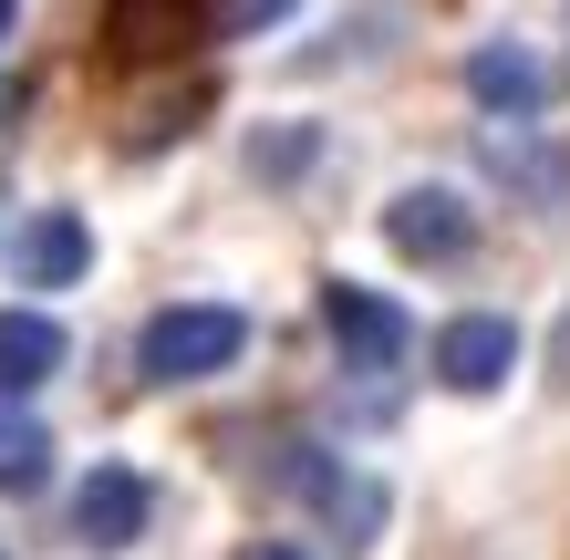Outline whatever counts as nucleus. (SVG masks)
<instances>
[{
	"instance_id": "nucleus-1",
	"label": "nucleus",
	"mask_w": 570,
	"mask_h": 560,
	"mask_svg": "<svg viewBox=\"0 0 570 560\" xmlns=\"http://www.w3.org/2000/svg\"><path fill=\"white\" fill-rule=\"evenodd\" d=\"M249 353V312L239 302H166L136 333V374L146 384H208Z\"/></svg>"
},
{
	"instance_id": "nucleus-2",
	"label": "nucleus",
	"mask_w": 570,
	"mask_h": 560,
	"mask_svg": "<svg viewBox=\"0 0 570 560\" xmlns=\"http://www.w3.org/2000/svg\"><path fill=\"white\" fill-rule=\"evenodd\" d=\"M384 249L415 259V271H456V259L478 249L466 187H405V197H384Z\"/></svg>"
},
{
	"instance_id": "nucleus-3",
	"label": "nucleus",
	"mask_w": 570,
	"mask_h": 560,
	"mask_svg": "<svg viewBox=\"0 0 570 560\" xmlns=\"http://www.w3.org/2000/svg\"><path fill=\"white\" fill-rule=\"evenodd\" d=\"M281 478L312 499V519L332 530V550H374V540H384V519H394L384 478H353V468H332V456H291Z\"/></svg>"
},
{
	"instance_id": "nucleus-4",
	"label": "nucleus",
	"mask_w": 570,
	"mask_h": 560,
	"mask_svg": "<svg viewBox=\"0 0 570 560\" xmlns=\"http://www.w3.org/2000/svg\"><path fill=\"white\" fill-rule=\"evenodd\" d=\"M322 322H332V343H343V364H353V374L405 364V343H415V322L394 312L384 291H363V281H332V291H322Z\"/></svg>"
},
{
	"instance_id": "nucleus-5",
	"label": "nucleus",
	"mask_w": 570,
	"mask_h": 560,
	"mask_svg": "<svg viewBox=\"0 0 570 560\" xmlns=\"http://www.w3.org/2000/svg\"><path fill=\"white\" fill-rule=\"evenodd\" d=\"M519 364V322L509 312H456L446 333H435V384L446 394H498Z\"/></svg>"
},
{
	"instance_id": "nucleus-6",
	"label": "nucleus",
	"mask_w": 570,
	"mask_h": 560,
	"mask_svg": "<svg viewBox=\"0 0 570 560\" xmlns=\"http://www.w3.org/2000/svg\"><path fill=\"white\" fill-rule=\"evenodd\" d=\"M62 519H73L83 550H136L146 519H156V488H146L136 468H94V478L73 488V509H62Z\"/></svg>"
},
{
	"instance_id": "nucleus-7",
	"label": "nucleus",
	"mask_w": 570,
	"mask_h": 560,
	"mask_svg": "<svg viewBox=\"0 0 570 560\" xmlns=\"http://www.w3.org/2000/svg\"><path fill=\"white\" fill-rule=\"evenodd\" d=\"M466 105H488L498 125H529V115L550 105L540 52H519V42H478V52H466Z\"/></svg>"
},
{
	"instance_id": "nucleus-8",
	"label": "nucleus",
	"mask_w": 570,
	"mask_h": 560,
	"mask_svg": "<svg viewBox=\"0 0 570 560\" xmlns=\"http://www.w3.org/2000/svg\"><path fill=\"white\" fill-rule=\"evenodd\" d=\"M11 271H21L31 291H73V281L94 271V228H83V208H42V218L21 228Z\"/></svg>"
},
{
	"instance_id": "nucleus-9",
	"label": "nucleus",
	"mask_w": 570,
	"mask_h": 560,
	"mask_svg": "<svg viewBox=\"0 0 570 560\" xmlns=\"http://www.w3.org/2000/svg\"><path fill=\"white\" fill-rule=\"evenodd\" d=\"M62 364H73V343H62V322H52V312H0V405L42 394Z\"/></svg>"
},
{
	"instance_id": "nucleus-10",
	"label": "nucleus",
	"mask_w": 570,
	"mask_h": 560,
	"mask_svg": "<svg viewBox=\"0 0 570 560\" xmlns=\"http://www.w3.org/2000/svg\"><path fill=\"white\" fill-rule=\"evenodd\" d=\"M31 488H52V425L0 405V499H31Z\"/></svg>"
},
{
	"instance_id": "nucleus-11",
	"label": "nucleus",
	"mask_w": 570,
	"mask_h": 560,
	"mask_svg": "<svg viewBox=\"0 0 570 560\" xmlns=\"http://www.w3.org/2000/svg\"><path fill=\"white\" fill-rule=\"evenodd\" d=\"M312 156H322L312 125H281V136H259V146H249V167H259V177H301Z\"/></svg>"
},
{
	"instance_id": "nucleus-12",
	"label": "nucleus",
	"mask_w": 570,
	"mask_h": 560,
	"mask_svg": "<svg viewBox=\"0 0 570 560\" xmlns=\"http://www.w3.org/2000/svg\"><path fill=\"white\" fill-rule=\"evenodd\" d=\"M208 11H218V31H271L291 0H208Z\"/></svg>"
},
{
	"instance_id": "nucleus-13",
	"label": "nucleus",
	"mask_w": 570,
	"mask_h": 560,
	"mask_svg": "<svg viewBox=\"0 0 570 560\" xmlns=\"http://www.w3.org/2000/svg\"><path fill=\"white\" fill-rule=\"evenodd\" d=\"M540 374H550V394H570V312L550 322V364H540Z\"/></svg>"
},
{
	"instance_id": "nucleus-14",
	"label": "nucleus",
	"mask_w": 570,
	"mask_h": 560,
	"mask_svg": "<svg viewBox=\"0 0 570 560\" xmlns=\"http://www.w3.org/2000/svg\"><path fill=\"white\" fill-rule=\"evenodd\" d=\"M239 560H312V550H291V540H249Z\"/></svg>"
},
{
	"instance_id": "nucleus-15",
	"label": "nucleus",
	"mask_w": 570,
	"mask_h": 560,
	"mask_svg": "<svg viewBox=\"0 0 570 560\" xmlns=\"http://www.w3.org/2000/svg\"><path fill=\"white\" fill-rule=\"evenodd\" d=\"M11 21H21V0H0V42H11Z\"/></svg>"
},
{
	"instance_id": "nucleus-16",
	"label": "nucleus",
	"mask_w": 570,
	"mask_h": 560,
	"mask_svg": "<svg viewBox=\"0 0 570 560\" xmlns=\"http://www.w3.org/2000/svg\"><path fill=\"white\" fill-rule=\"evenodd\" d=\"M0 125H11V83H0Z\"/></svg>"
}]
</instances>
